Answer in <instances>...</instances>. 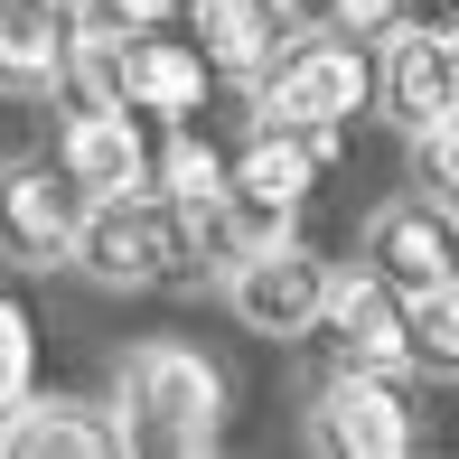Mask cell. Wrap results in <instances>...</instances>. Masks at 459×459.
Wrapping results in <instances>:
<instances>
[{"instance_id":"obj_8","label":"cell","mask_w":459,"mask_h":459,"mask_svg":"<svg viewBox=\"0 0 459 459\" xmlns=\"http://www.w3.org/2000/svg\"><path fill=\"white\" fill-rule=\"evenodd\" d=\"M375 94H385V113L403 122L412 141H422L441 113H459V56H450V38L394 19V29H385V66H375Z\"/></svg>"},{"instance_id":"obj_15","label":"cell","mask_w":459,"mask_h":459,"mask_svg":"<svg viewBox=\"0 0 459 459\" xmlns=\"http://www.w3.org/2000/svg\"><path fill=\"white\" fill-rule=\"evenodd\" d=\"M403 357L431 375H459V281L403 290Z\"/></svg>"},{"instance_id":"obj_12","label":"cell","mask_w":459,"mask_h":459,"mask_svg":"<svg viewBox=\"0 0 459 459\" xmlns=\"http://www.w3.org/2000/svg\"><path fill=\"white\" fill-rule=\"evenodd\" d=\"M0 459H122V431L103 403L75 394H19L0 412Z\"/></svg>"},{"instance_id":"obj_14","label":"cell","mask_w":459,"mask_h":459,"mask_svg":"<svg viewBox=\"0 0 459 459\" xmlns=\"http://www.w3.org/2000/svg\"><path fill=\"white\" fill-rule=\"evenodd\" d=\"M178 10H187V29H197L206 75H244V85H254V75L281 56V29H273L263 0H178Z\"/></svg>"},{"instance_id":"obj_20","label":"cell","mask_w":459,"mask_h":459,"mask_svg":"<svg viewBox=\"0 0 459 459\" xmlns=\"http://www.w3.org/2000/svg\"><path fill=\"white\" fill-rule=\"evenodd\" d=\"M422 151H431V178H441V197L459 206V113L431 122V132H422Z\"/></svg>"},{"instance_id":"obj_6","label":"cell","mask_w":459,"mask_h":459,"mask_svg":"<svg viewBox=\"0 0 459 459\" xmlns=\"http://www.w3.org/2000/svg\"><path fill=\"white\" fill-rule=\"evenodd\" d=\"M309 441L338 450V459H403L412 450V412L394 394L385 366H338L309 403Z\"/></svg>"},{"instance_id":"obj_5","label":"cell","mask_w":459,"mask_h":459,"mask_svg":"<svg viewBox=\"0 0 459 459\" xmlns=\"http://www.w3.org/2000/svg\"><path fill=\"white\" fill-rule=\"evenodd\" d=\"M75 216H85V187L48 160H10L0 169V263L19 273H56L75 254Z\"/></svg>"},{"instance_id":"obj_21","label":"cell","mask_w":459,"mask_h":459,"mask_svg":"<svg viewBox=\"0 0 459 459\" xmlns=\"http://www.w3.org/2000/svg\"><path fill=\"white\" fill-rule=\"evenodd\" d=\"M403 19H412V29H441V38H450V29H459V0H403Z\"/></svg>"},{"instance_id":"obj_1","label":"cell","mask_w":459,"mask_h":459,"mask_svg":"<svg viewBox=\"0 0 459 459\" xmlns=\"http://www.w3.org/2000/svg\"><path fill=\"white\" fill-rule=\"evenodd\" d=\"M216 422H225V375L178 338H151L122 357V385H113V431L122 450H160V459H197L216 450Z\"/></svg>"},{"instance_id":"obj_18","label":"cell","mask_w":459,"mask_h":459,"mask_svg":"<svg viewBox=\"0 0 459 459\" xmlns=\"http://www.w3.org/2000/svg\"><path fill=\"white\" fill-rule=\"evenodd\" d=\"M178 0H75V19L85 29H169Z\"/></svg>"},{"instance_id":"obj_4","label":"cell","mask_w":459,"mask_h":459,"mask_svg":"<svg viewBox=\"0 0 459 459\" xmlns=\"http://www.w3.org/2000/svg\"><path fill=\"white\" fill-rule=\"evenodd\" d=\"M225 300L254 338H309L319 328V300H328V263L309 244H254L244 263H225Z\"/></svg>"},{"instance_id":"obj_2","label":"cell","mask_w":459,"mask_h":459,"mask_svg":"<svg viewBox=\"0 0 459 459\" xmlns=\"http://www.w3.org/2000/svg\"><path fill=\"white\" fill-rule=\"evenodd\" d=\"M75 273L103 281V290H160L178 281L187 263V225H178V197L160 187H113V197H85L75 216Z\"/></svg>"},{"instance_id":"obj_13","label":"cell","mask_w":459,"mask_h":459,"mask_svg":"<svg viewBox=\"0 0 459 459\" xmlns=\"http://www.w3.org/2000/svg\"><path fill=\"white\" fill-rule=\"evenodd\" d=\"M75 0H0V94H48L66 85L75 56Z\"/></svg>"},{"instance_id":"obj_16","label":"cell","mask_w":459,"mask_h":459,"mask_svg":"<svg viewBox=\"0 0 459 459\" xmlns=\"http://www.w3.org/2000/svg\"><path fill=\"white\" fill-rule=\"evenodd\" d=\"M151 187H160V197H178V206L216 197V187H225V151H216V141H197V132H178L169 151H151Z\"/></svg>"},{"instance_id":"obj_17","label":"cell","mask_w":459,"mask_h":459,"mask_svg":"<svg viewBox=\"0 0 459 459\" xmlns=\"http://www.w3.org/2000/svg\"><path fill=\"white\" fill-rule=\"evenodd\" d=\"M29 357H38V338H29V319H19L10 300H0V412L29 394Z\"/></svg>"},{"instance_id":"obj_9","label":"cell","mask_w":459,"mask_h":459,"mask_svg":"<svg viewBox=\"0 0 459 459\" xmlns=\"http://www.w3.org/2000/svg\"><path fill=\"white\" fill-rule=\"evenodd\" d=\"M319 328H328V357L338 366H412L403 357V290L385 273H328V300H319Z\"/></svg>"},{"instance_id":"obj_10","label":"cell","mask_w":459,"mask_h":459,"mask_svg":"<svg viewBox=\"0 0 459 459\" xmlns=\"http://www.w3.org/2000/svg\"><path fill=\"white\" fill-rule=\"evenodd\" d=\"M56 169H66L85 197H113V187H151V132L122 103H75V122L56 132Z\"/></svg>"},{"instance_id":"obj_3","label":"cell","mask_w":459,"mask_h":459,"mask_svg":"<svg viewBox=\"0 0 459 459\" xmlns=\"http://www.w3.org/2000/svg\"><path fill=\"white\" fill-rule=\"evenodd\" d=\"M254 113L281 122V132H338V122H357V103L375 94V66H366V38H338V29H309L290 38L273 66L254 75Z\"/></svg>"},{"instance_id":"obj_7","label":"cell","mask_w":459,"mask_h":459,"mask_svg":"<svg viewBox=\"0 0 459 459\" xmlns=\"http://www.w3.org/2000/svg\"><path fill=\"white\" fill-rule=\"evenodd\" d=\"M366 273H385L394 290H431L459 281V206L450 197H394L366 225Z\"/></svg>"},{"instance_id":"obj_11","label":"cell","mask_w":459,"mask_h":459,"mask_svg":"<svg viewBox=\"0 0 459 459\" xmlns=\"http://www.w3.org/2000/svg\"><path fill=\"white\" fill-rule=\"evenodd\" d=\"M319 160H328L319 132H281V122H263V132L225 160V197H244L254 216L290 225V216H300V197L319 187Z\"/></svg>"},{"instance_id":"obj_19","label":"cell","mask_w":459,"mask_h":459,"mask_svg":"<svg viewBox=\"0 0 459 459\" xmlns=\"http://www.w3.org/2000/svg\"><path fill=\"white\" fill-rule=\"evenodd\" d=\"M403 19V0H328V29L338 38H385Z\"/></svg>"},{"instance_id":"obj_22","label":"cell","mask_w":459,"mask_h":459,"mask_svg":"<svg viewBox=\"0 0 459 459\" xmlns=\"http://www.w3.org/2000/svg\"><path fill=\"white\" fill-rule=\"evenodd\" d=\"M450 56H459V29H450Z\"/></svg>"}]
</instances>
